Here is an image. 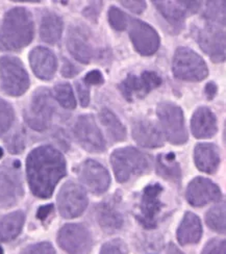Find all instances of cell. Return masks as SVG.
<instances>
[{"mask_svg":"<svg viewBox=\"0 0 226 254\" xmlns=\"http://www.w3.org/2000/svg\"><path fill=\"white\" fill-rule=\"evenodd\" d=\"M134 140L146 148L163 146L164 137L157 127L149 120H138L133 125Z\"/></svg>","mask_w":226,"mask_h":254,"instance_id":"cell-21","label":"cell"},{"mask_svg":"<svg viewBox=\"0 0 226 254\" xmlns=\"http://www.w3.org/2000/svg\"><path fill=\"white\" fill-rule=\"evenodd\" d=\"M202 236V225L200 219L193 213H186L177 230V240L179 244L191 245L196 244Z\"/></svg>","mask_w":226,"mask_h":254,"instance_id":"cell-25","label":"cell"},{"mask_svg":"<svg viewBox=\"0 0 226 254\" xmlns=\"http://www.w3.org/2000/svg\"><path fill=\"white\" fill-rule=\"evenodd\" d=\"M109 21L112 27H114L116 30H124L128 26L129 20L119 8L112 6L109 10Z\"/></svg>","mask_w":226,"mask_h":254,"instance_id":"cell-34","label":"cell"},{"mask_svg":"<svg viewBox=\"0 0 226 254\" xmlns=\"http://www.w3.org/2000/svg\"><path fill=\"white\" fill-rule=\"evenodd\" d=\"M187 200L192 206H204L222 199V193L217 185L208 178L196 177L187 189Z\"/></svg>","mask_w":226,"mask_h":254,"instance_id":"cell-18","label":"cell"},{"mask_svg":"<svg viewBox=\"0 0 226 254\" xmlns=\"http://www.w3.org/2000/svg\"><path fill=\"white\" fill-rule=\"evenodd\" d=\"M14 110L10 104L0 98V135L6 132L14 121Z\"/></svg>","mask_w":226,"mask_h":254,"instance_id":"cell-33","label":"cell"},{"mask_svg":"<svg viewBox=\"0 0 226 254\" xmlns=\"http://www.w3.org/2000/svg\"><path fill=\"white\" fill-rule=\"evenodd\" d=\"M26 173L32 194L46 199L66 175V161L55 147L40 146L27 156Z\"/></svg>","mask_w":226,"mask_h":254,"instance_id":"cell-1","label":"cell"},{"mask_svg":"<svg viewBox=\"0 0 226 254\" xmlns=\"http://www.w3.org/2000/svg\"><path fill=\"white\" fill-rule=\"evenodd\" d=\"M161 193H163V188L158 184L148 186L143 190L137 220L147 229H152L157 225L158 216L163 208V203L160 201Z\"/></svg>","mask_w":226,"mask_h":254,"instance_id":"cell-12","label":"cell"},{"mask_svg":"<svg viewBox=\"0 0 226 254\" xmlns=\"http://www.w3.org/2000/svg\"><path fill=\"white\" fill-rule=\"evenodd\" d=\"M0 77L2 91L10 96H21L29 87L28 74L22 62L17 58L3 57L0 59Z\"/></svg>","mask_w":226,"mask_h":254,"instance_id":"cell-6","label":"cell"},{"mask_svg":"<svg viewBox=\"0 0 226 254\" xmlns=\"http://www.w3.org/2000/svg\"><path fill=\"white\" fill-rule=\"evenodd\" d=\"M156 171L159 176L166 181L174 184H180V167L176 161L174 153H161L156 160Z\"/></svg>","mask_w":226,"mask_h":254,"instance_id":"cell-28","label":"cell"},{"mask_svg":"<svg viewBox=\"0 0 226 254\" xmlns=\"http://www.w3.org/2000/svg\"><path fill=\"white\" fill-rule=\"evenodd\" d=\"M102 6V2H93L92 5L88 6L83 10V15L89 18L90 20H92L93 22H96L97 21V17L99 15V12Z\"/></svg>","mask_w":226,"mask_h":254,"instance_id":"cell-41","label":"cell"},{"mask_svg":"<svg viewBox=\"0 0 226 254\" xmlns=\"http://www.w3.org/2000/svg\"><path fill=\"white\" fill-rule=\"evenodd\" d=\"M76 89L79 95V100L83 108L88 107L90 103V90L89 87L83 81L76 82Z\"/></svg>","mask_w":226,"mask_h":254,"instance_id":"cell-39","label":"cell"},{"mask_svg":"<svg viewBox=\"0 0 226 254\" xmlns=\"http://www.w3.org/2000/svg\"><path fill=\"white\" fill-rule=\"evenodd\" d=\"M29 62L32 71L43 80H50L55 76L58 62L53 52L45 47L32 49L29 55Z\"/></svg>","mask_w":226,"mask_h":254,"instance_id":"cell-20","label":"cell"},{"mask_svg":"<svg viewBox=\"0 0 226 254\" xmlns=\"http://www.w3.org/2000/svg\"><path fill=\"white\" fill-rule=\"evenodd\" d=\"M23 196L19 171L14 167L0 168V208L15 205Z\"/></svg>","mask_w":226,"mask_h":254,"instance_id":"cell-16","label":"cell"},{"mask_svg":"<svg viewBox=\"0 0 226 254\" xmlns=\"http://www.w3.org/2000/svg\"><path fill=\"white\" fill-rule=\"evenodd\" d=\"M128 249L122 240H112L105 243L99 254H127Z\"/></svg>","mask_w":226,"mask_h":254,"instance_id":"cell-35","label":"cell"},{"mask_svg":"<svg viewBox=\"0 0 226 254\" xmlns=\"http://www.w3.org/2000/svg\"><path fill=\"white\" fill-rule=\"evenodd\" d=\"M58 205L62 217L73 219L79 217L88 206V197L84 190L77 184L69 182L61 189Z\"/></svg>","mask_w":226,"mask_h":254,"instance_id":"cell-10","label":"cell"},{"mask_svg":"<svg viewBox=\"0 0 226 254\" xmlns=\"http://www.w3.org/2000/svg\"><path fill=\"white\" fill-rule=\"evenodd\" d=\"M163 80L154 71H145L140 76L134 74L129 75L119 84L124 98L128 101L142 99L152 90L158 88Z\"/></svg>","mask_w":226,"mask_h":254,"instance_id":"cell-14","label":"cell"},{"mask_svg":"<svg viewBox=\"0 0 226 254\" xmlns=\"http://www.w3.org/2000/svg\"><path fill=\"white\" fill-rule=\"evenodd\" d=\"M121 4L136 14H141L146 8L145 1H121Z\"/></svg>","mask_w":226,"mask_h":254,"instance_id":"cell-42","label":"cell"},{"mask_svg":"<svg viewBox=\"0 0 226 254\" xmlns=\"http://www.w3.org/2000/svg\"><path fill=\"white\" fill-rule=\"evenodd\" d=\"M55 97L63 108L67 110H73L76 107L72 88L69 83L63 82L55 87Z\"/></svg>","mask_w":226,"mask_h":254,"instance_id":"cell-31","label":"cell"},{"mask_svg":"<svg viewBox=\"0 0 226 254\" xmlns=\"http://www.w3.org/2000/svg\"><path fill=\"white\" fill-rule=\"evenodd\" d=\"M111 164L118 183H126L135 176L148 173L151 169L152 160L137 148L125 147L112 153Z\"/></svg>","mask_w":226,"mask_h":254,"instance_id":"cell-3","label":"cell"},{"mask_svg":"<svg viewBox=\"0 0 226 254\" xmlns=\"http://www.w3.org/2000/svg\"><path fill=\"white\" fill-rule=\"evenodd\" d=\"M79 70L76 66H74L68 60H64V65L62 68V74L65 77H73L78 74Z\"/></svg>","mask_w":226,"mask_h":254,"instance_id":"cell-43","label":"cell"},{"mask_svg":"<svg viewBox=\"0 0 226 254\" xmlns=\"http://www.w3.org/2000/svg\"><path fill=\"white\" fill-rule=\"evenodd\" d=\"M58 243L69 254H90L93 246L89 230L79 224H67L62 227Z\"/></svg>","mask_w":226,"mask_h":254,"instance_id":"cell-11","label":"cell"},{"mask_svg":"<svg viewBox=\"0 0 226 254\" xmlns=\"http://www.w3.org/2000/svg\"><path fill=\"white\" fill-rule=\"evenodd\" d=\"M202 254H226L225 252V241L215 239L210 241L204 247Z\"/></svg>","mask_w":226,"mask_h":254,"instance_id":"cell-38","label":"cell"},{"mask_svg":"<svg viewBox=\"0 0 226 254\" xmlns=\"http://www.w3.org/2000/svg\"><path fill=\"white\" fill-rule=\"evenodd\" d=\"M25 216L21 210L0 218V242H9L19 236L24 225Z\"/></svg>","mask_w":226,"mask_h":254,"instance_id":"cell-27","label":"cell"},{"mask_svg":"<svg viewBox=\"0 0 226 254\" xmlns=\"http://www.w3.org/2000/svg\"><path fill=\"white\" fill-rule=\"evenodd\" d=\"M34 38V21L24 7L9 9L0 20V50L17 51L26 47Z\"/></svg>","mask_w":226,"mask_h":254,"instance_id":"cell-2","label":"cell"},{"mask_svg":"<svg viewBox=\"0 0 226 254\" xmlns=\"http://www.w3.org/2000/svg\"><path fill=\"white\" fill-rule=\"evenodd\" d=\"M99 118L101 123L106 127L107 133H109L114 142H121L125 140V127L113 112L107 109H103L99 114Z\"/></svg>","mask_w":226,"mask_h":254,"instance_id":"cell-29","label":"cell"},{"mask_svg":"<svg viewBox=\"0 0 226 254\" xmlns=\"http://www.w3.org/2000/svg\"><path fill=\"white\" fill-rule=\"evenodd\" d=\"M20 254H56V250L49 243H39L25 248Z\"/></svg>","mask_w":226,"mask_h":254,"instance_id":"cell-36","label":"cell"},{"mask_svg":"<svg viewBox=\"0 0 226 254\" xmlns=\"http://www.w3.org/2000/svg\"><path fill=\"white\" fill-rule=\"evenodd\" d=\"M63 31V20L56 13H46L42 17L40 36L42 41L48 44H56L61 40Z\"/></svg>","mask_w":226,"mask_h":254,"instance_id":"cell-26","label":"cell"},{"mask_svg":"<svg viewBox=\"0 0 226 254\" xmlns=\"http://www.w3.org/2000/svg\"><path fill=\"white\" fill-rule=\"evenodd\" d=\"M67 48L75 60L83 64H90L101 56L100 48L94 43L91 31L81 24H74L69 27Z\"/></svg>","mask_w":226,"mask_h":254,"instance_id":"cell-8","label":"cell"},{"mask_svg":"<svg viewBox=\"0 0 226 254\" xmlns=\"http://www.w3.org/2000/svg\"><path fill=\"white\" fill-rule=\"evenodd\" d=\"M208 226L219 234L225 232V205L219 204L211 208L206 217Z\"/></svg>","mask_w":226,"mask_h":254,"instance_id":"cell-30","label":"cell"},{"mask_svg":"<svg viewBox=\"0 0 226 254\" xmlns=\"http://www.w3.org/2000/svg\"><path fill=\"white\" fill-rule=\"evenodd\" d=\"M53 209V205L52 204H48V205H45V206H42L39 208L38 210V214H37V217L40 219V220H45L52 211Z\"/></svg>","mask_w":226,"mask_h":254,"instance_id":"cell-44","label":"cell"},{"mask_svg":"<svg viewBox=\"0 0 226 254\" xmlns=\"http://www.w3.org/2000/svg\"><path fill=\"white\" fill-rule=\"evenodd\" d=\"M97 221L105 232H116L123 225V215L115 200L102 202L97 207Z\"/></svg>","mask_w":226,"mask_h":254,"instance_id":"cell-23","label":"cell"},{"mask_svg":"<svg viewBox=\"0 0 226 254\" xmlns=\"http://www.w3.org/2000/svg\"><path fill=\"white\" fill-rule=\"evenodd\" d=\"M194 37L200 48L215 62L222 63L225 60V33L217 24L207 22L202 27L193 29Z\"/></svg>","mask_w":226,"mask_h":254,"instance_id":"cell-9","label":"cell"},{"mask_svg":"<svg viewBox=\"0 0 226 254\" xmlns=\"http://www.w3.org/2000/svg\"><path fill=\"white\" fill-rule=\"evenodd\" d=\"M129 38L135 49L142 56H152L158 49L159 36L149 24L129 18Z\"/></svg>","mask_w":226,"mask_h":254,"instance_id":"cell-15","label":"cell"},{"mask_svg":"<svg viewBox=\"0 0 226 254\" xmlns=\"http://www.w3.org/2000/svg\"><path fill=\"white\" fill-rule=\"evenodd\" d=\"M83 82L87 84V86H99V84H102L104 82V78L102 76V74L98 70H93L90 73H88L85 75Z\"/></svg>","mask_w":226,"mask_h":254,"instance_id":"cell-40","label":"cell"},{"mask_svg":"<svg viewBox=\"0 0 226 254\" xmlns=\"http://www.w3.org/2000/svg\"><path fill=\"white\" fill-rule=\"evenodd\" d=\"M153 4L161 16L179 30L185 19L196 13L201 6L200 1H153Z\"/></svg>","mask_w":226,"mask_h":254,"instance_id":"cell-19","label":"cell"},{"mask_svg":"<svg viewBox=\"0 0 226 254\" xmlns=\"http://www.w3.org/2000/svg\"><path fill=\"white\" fill-rule=\"evenodd\" d=\"M156 114L161 123V127H163L166 139L170 143L180 145L188 141L184 114L175 103H159L156 109Z\"/></svg>","mask_w":226,"mask_h":254,"instance_id":"cell-7","label":"cell"},{"mask_svg":"<svg viewBox=\"0 0 226 254\" xmlns=\"http://www.w3.org/2000/svg\"><path fill=\"white\" fill-rule=\"evenodd\" d=\"M78 177L84 187L94 194L104 193L111 184V176L106 169L93 160L85 161L79 166Z\"/></svg>","mask_w":226,"mask_h":254,"instance_id":"cell-17","label":"cell"},{"mask_svg":"<svg viewBox=\"0 0 226 254\" xmlns=\"http://www.w3.org/2000/svg\"><path fill=\"white\" fill-rule=\"evenodd\" d=\"M191 129L197 139H209L217 132V120L214 113L206 107L197 109L191 120Z\"/></svg>","mask_w":226,"mask_h":254,"instance_id":"cell-22","label":"cell"},{"mask_svg":"<svg viewBox=\"0 0 226 254\" xmlns=\"http://www.w3.org/2000/svg\"><path fill=\"white\" fill-rule=\"evenodd\" d=\"M167 254H184L174 244H169L167 247Z\"/></svg>","mask_w":226,"mask_h":254,"instance_id":"cell-46","label":"cell"},{"mask_svg":"<svg viewBox=\"0 0 226 254\" xmlns=\"http://www.w3.org/2000/svg\"><path fill=\"white\" fill-rule=\"evenodd\" d=\"M2 155H3V151H2V149H1V148H0V158H1V157H2Z\"/></svg>","mask_w":226,"mask_h":254,"instance_id":"cell-47","label":"cell"},{"mask_svg":"<svg viewBox=\"0 0 226 254\" xmlns=\"http://www.w3.org/2000/svg\"><path fill=\"white\" fill-rule=\"evenodd\" d=\"M207 22L217 25L225 24V1H209L204 12Z\"/></svg>","mask_w":226,"mask_h":254,"instance_id":"cell-32","label":"cell"},{"mask_svg":"<svg viewBox=\"0 0 226 254\" xmlns=\"http://www.w3.org/2000/svg\"><path fill=\"white\" fill-rule=\"evenodd\" d=\"M172 70L176 78L187 81H201L209 74L206 62L188 47H179L175 51Z\"/></svg>","mask_w":226,"mask_h":254,"instance_id":"cell-5","label":"cell"},{"mask_svg":"<svg viewBox=\"0 0 226 254\" xmlns=\"http://www.w3.org/2000/svg\"><path fill=\"white\" fill-rule=\"evenodd\" d=\"M216 92H217L216 84H215L214 82H209L207 84V87H206V94H207V96L209 97V99L214 98L215 95H216Z\"/></svg>","mask_w":226,"mask_h":254,"instance_id":"cell-45","label":"cell"},{"mask_svg":"<svg viewBox=\"0 0 226 254\" xmlns=\"http://www.w3.org/2000/svg\"><path fill=\"white\" fill-rule=\"evenodd\" d=\"M0 254H3V249L0 247Z\"/></svg>","mask_w":226,"mask_h":254,"instance_id":"cell-48","label":"cell"},{"mask_svg":"<svg viewBox=\"0 0 226 254\" xmlns=\"http://www.w3.org/2000/svg\"><path fill=\"white\" fill-rule=\"evenodd\" d=\"M24 137L21 133H16L13 136H10L6 141V147L9 152L19 153L24 149Z\"/></svg>","mask_w":226,"mask_h":254,"instance_id":"cell-37","label":"cell"},{"mask_svg":"<svg viewBox=\"0 0 226 254\" xmlns=\"http://www.w3.org/2000/svg\"><path fill=\"white\" fill-rule=\"evenodd\" d=\"M195 165L200 171L213 174L220 165V152L213 144H198L194 150Z\"/></svg>","mask_w":226,"mask_h":254,"instance_id":"cell-24","label":"cell"},{"mask_svg":"<svg viewBox=\"0 0 226 254\" xmlns=\"http://www.w3.org/2000/svg\"><path fill=\"white\" fill-rule=\"evenodd\" d=\"M73 133L79 145L90 152L105 150V141L92 115L81 116L75 122Z\"/></svg>","mask_w":226,"mask_h":254,"instance_id":"cell-13","label":"cell"},{"mask_svg":"<svg viewBox=\"0 0 226 254\" xmlns=\"http://www.w3.org/2000/svg\"><path fill=\"white\" fill-rule=\"evenodd\" d=\"M56 112L55 100L48 89L37 90L27 105L24 118L30 128L36 131L47 130Z\"/></svg>","mask_w":226,"mask_h":254,"instance_id":"cell-4","label":"cell"}]
</instances>
